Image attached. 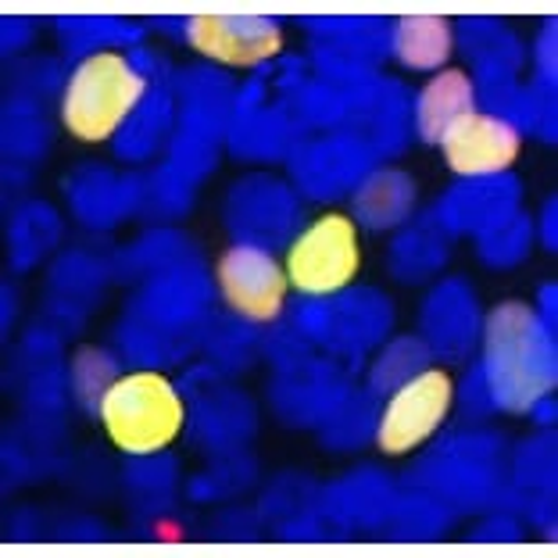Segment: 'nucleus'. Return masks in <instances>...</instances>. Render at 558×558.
Segmentation results:
<instances>
[{
	"instance_id": "1",
	"label": "nucleus",
	"mask_w": 558,
	"mask_h": 558,
	"mask_svg": "<svg viewBox=\"0 0 558 558\" xmlns=\"http://www.w3.org/2000/svg\"><path fill=\"white\" fill-rule=\"evenodd\" d=\"M484 384L505 412H530L555 390V340L526 301L494 304L484 319Z\"/></svg>"
},
{
	"instance_id": "2",
	"label": "nucleus",
	"mask_w": 558,
	"mask_h": 558,
	"mask_svg": "<svg viewBox=\"0 0 558 558\" xmlns=\"http://www.w3.org/2000/svg\"><path fill=\"white\" fill-rule=\"evenodd\" d=\"M147 75L122 50H94L72 69L61 94V122L83 144H105L140 108Z\"/></svg>"
},
{
	"instance_id": "3",
	"label": "nucleus",
	"mask_w": 558,
	"mask_h": 558,
	"mask_svg": "<svg viewBox=\"0 0 558 558\" xmlns=\"http://www.w3.org/2000/svg\"><path fill=\"white\" fill-rule=\"evenodd\" d=\"M97 418L119 451L133 454V459H147V454L165 451L183 434L186 404L165 373L140 369L122 373L111 384L97 409Z\"/></svg>"
},
{
	"instance_id": "4",
	"label": "nucleus",
	"mask_w": 558,
	"mask_h": 558,
	"mask_svg": "<svg viewBox=\"0 0 558 558\" xmlns=\"http://www.w3.org/2000/svg\"><path fill=\"white\" fill-rule=\"evenodd\" d=\"M359 265V222L344 211H326L290 244L283 269L294 290L308 298H326L351 287Z\"/></svg>"
},
{
	"instance_id": "5",
	"label": "nucleus",
	"mask_w": 558,
	"mask_h": 558,
	"mask_svg": "<svg viewBox=\"0 0 558 558\" xmlns=\"http://www.w3.org/2000/svg\"><path fill=\"white\" fill-rule=\"evenodd\" d=\"M451 409H454L451 373L444 365L418 369L387 398L376 423V448L390 454V459L412 454L437 434L444 418L451 415Z\"/></svg>"
},
{
	"instance_id": "6",
	"label": "nucleus",
	"mask_w": 558,
	"mask_h": 558,
	"mask_svg": "<svg viewBox=\"0 0 558 558\" xmlns=\"http://www.w3.org/2000/svg\"><path fill=\"white\" fill-rule=\"evenodd\" d=\"M215 287L233 315L265 326L283 315L290 279L272 251L258 244H233L215 262Z\"/></svg>"
},
{
	"instance_id": "7",
	"label": "nucleus",
	"mask_w": 558,
	"mask_h": 558,
	"mask_svg": "<svg viewBox=\"0 0 558 558\" xmlns=\"http://www.w3.org/2000/svg\"><path fill=\"white\" fill-rule=\"evenodd\" d=\"M186 44L219 65L255 69L283 50V29L265 15H194L183 22Z\"/></svg>"
},
{
	"instance_id": "8",
	"label": "nucleus",
	"mask_w": 558,
	"mask_h": 558,
	"mask_svg": "<svg viewBox=\"0 0 558 558\" xmlns=\"http://www.w3.org/2000/svg\"><path fill=\"white\" fill-rule=\"evenodd\" d=\"M437 147L454 175L480 180V175H498L512 169L523 155V133H519L515 122L476 108Z\"/></svg>"
},
{
	"instance_id": "9",
	"label": "nucleus",
	"mask_w": 558,
	"mask_h": 558,
	"mask_svg": "<svg viewBox=\"0 0 558 558\" xmlns=\"http://www.w3.org/2000/svg\"><path fill=\"white\" fill-rule=\"evenodd\" d=\"M476 111V83L462 69H440L415 97V133L440 144L454 125Z\"/></svg>"
},
{
	"instance_id": "10",
	"label": "nucleus",
	"mask_w": 558,
	"mask_h": 558,
	"mask_svg": "<svg viewBox=\"0 0 558 558\" xmlns=\"http://www.w3.org/2000/svg\"><path fill=\"white\" fill-rule=\"evenodd\" d=\"M390 50L404 69L440 72L451 61L454 25L444 15H401L390 29Z\"/></svg>"
},
{
	"instance_id": "11",
	"label": "nucleus",
	"mask_w": 558,
	"mask_h": 558,
	"mask_svg": "<svg viewBox=\"0 0 558 558\" xmlns=\"http://www.w3.org/2000/svg\"><path fill=\"white\" fill-rule=\"evenodd\" d=\"M415 205V183L398 169L376 172L369 183L362 186V194L354 197V211L365 226L373 230H390L409 219V211Z\"/></svg>"
},
{
	"instance_id": "12",
	"label": "nucleus",
	"mask_w": 558,
	"mask_h": 558,
	"mask_svg": "<svg viewBox=\"0 0 558 558\" xmlns=\"http://www.w3.org/2000/svg\"><path fill=\"white\" fill-rule=\"evenodd\" d=\"M122 373H119V359L105 348H94L86 344L72 354V395L75 401L83 404L86 412L100 409V401H105V395L111 390V384H116Z\"/></svg>"
}]
</instances>
